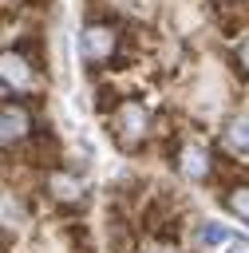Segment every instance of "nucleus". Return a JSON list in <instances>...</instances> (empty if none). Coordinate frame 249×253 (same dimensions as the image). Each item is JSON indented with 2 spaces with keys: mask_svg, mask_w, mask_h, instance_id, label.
Masks as SVG:
<instances>
[{
  "mask_svg": "<svg viewBox=\"0 0 249 253\" xmlns=\"http://www.w3.org/2000/svg\"><path fill=\"white\" fill-rule=\"evenodd\" d=\"M221 206H225L237 221L249 225V182H229V186L221 190Z\"/></svg>",
  "mask_w": 249,
  "mask_h": 253,
  "instance_id": "nucleus-9",
  "label": "nucleus"
},
{
  "mask_svg": "<svg viewBox=\"0 0 249 253\" xmlns=\"http://www.w3.org/2000/svg\"><path fill=\"white\" fill-rule=\"evenodd\" d=\"M178 170L190 178V182H206L213 178V154L202 146V142H186L178 150Z\"/></svg>",
  "mask_w": 249,
  "mask_h": 253,
  "instance_id": "nucleus-6",
  "label": "nucleus"
},
{
  "mask_svg": "<svg viewBox=\"0 0 249 253\" xmlns=\"http://www.w3.org/2000/svg\"><path fill=\"white\" fill-rule=\"evenodd\" d=\"M198 241L202 245H221V241H229V229L221 221H202L198 225Z\"/></svg>",
  "mask_w": 249,
  "mask_h": 253,
  "instance_id": "nucleus-10",
  "label": "nucleus"
},
{
  "mask_svg": "<svg viewBox=\"0 0 249 253\" xmlns=\"http://www.w3.org/2000/svg\"><path fill=\"white\" fill-rule=\"evenodd\" d=\"M79 59L99 71V67H126L130 59V40L119 32L115 20H87L79 32Z\"/></svg>",
  "mask_w": 249,
  "mask_h": 253,
  "instance_id": "nucleus-1",
  "label": "nucleus"
},
{
  "mask_svg": "<svg viewBox=\"0 0 249 253\" xmlns=\"http://www.w3.org/2000/svg\"><path fill=\"white\" fill-rule=\"evenodd\" d=\"M182 213H186V206H182L174 194H154V198L138 210V229H142L150 241H178V233H182Z\"/></svg>",
  "mask_w": 249,
  "mask_h": 253,
  "instance_id": "nucleus-2",
  "label": "nucleus"
},
{
  "mask_svg": "<svg viewBox=\"0 0 249 253\" xmlns=\"http://www.w3.org/2000/svg\"><path fill=\"white\" fill-rule=\"evenodd\" d=\"M221 150L237 162H249V115H229L221 126Z\"/></svg>",
  "mask_w": 249,
  "mask_h": 253,
  "instance_id": "nucleus-7",
  "label": "nucleus"
},
{
  "mask_svg": "<svg viewBox=\"0 0 249 253\" xmlns=\"http://www.w3.org/2000/svg\"><path fill=\"white\" fill-rule=\"evenodd\" d=\"M36 115H32V107L24 103V99H4V111H0V138H4V150H20L24 142H32L36 138Z\"/></svg>",
  "mask_w": 249,
  "mask_h": 253,
  "instance_id": "nucleus-4",
  "label": "nucleus"
},
{
  "mask_svg": "<svg viewBox=\"0 0 249 253\" xmlns=\"http://www.w3.org/2000/svg\"><path fill=\"white\" fill-rule=\"evenodd\" d=\"M0 71H4V91H12V83H16V87H24V83L32 79V71H36V67H32V63H28L16 47H8V51H4Z\"/></svg>",
  "mask_w": 249,
  "mask_h": 253,
  "instance_id": "nucleus-8",
  "label": "nucleus"
},
{
  "mask_svg": "<svg viewBox=\"0 0 249 253\" xmlns=\"http://www.w3.org/2000/svg\"><path fill=\"white\" fill-rule=\"evenodd\" d=\"M138 253H186V249H182L178 241H150V237H146V245H142Z\"/></svg>",
  "mask_w": 249,
  "mask_h": 253,
  "instance_id": "nucleus-13",
  "label": "nucleus"
},
{
  "mask_svg": "<svg viewBox=\"0 0 249 253\" xmlns=\"http://www.w3.org/2000/svg\"><path fill=\"white\" fill-rule=\"evenodd\" d=\"M150 111L142 107V99H123L111 115H107V130L123 150H138L150 138Z\"/></svg>",
  "mask_w": 249,
  "mask_h": 253,
  "instance_id": "nucleus-3",
  "label": "nucleus"
},
{
  "mask_svg": "<svg viewBox=\"0 0 249 253\" xmlns=\"http://www.w3.org/2000/svg\"><path fill=\"white\" fill-rule=\"evenodd\" d=\"M233 67H237L241 75H249V32L233 43Z\"/></svg>",
  "mask_w": 249,
  "mask_h": 253,
  "instance_id": "nucleus-12",
  "label": "nucleus"
},
{
  "mask_svg": "<svg viewBox=\"0 0 249 253\" xmlns=\"http://www.w3.org/2000/svg\"><path fill=\"white\" fill-rule=\"evenodd\" d=\"M43 190H47V198H51L59 210H83V206H87V190H83V182H79L75 174L59 170V166H51V170L43 174Z\"/></svg>",
  "mask_w": 249,
  "mask_h": 253,
  "instance_id": "nucleus-5",
  "label": "nucleus"
},
{
  "mask_svg": "<svg viewBox=\"0 0 249 253\" xmlns=\"http://www.w3.org/2000/svg\"><path fill=\"white\" fill-rule=\"evenodd\" d=\"M107 8H111L115 16H142L146 0H107Z\"/></svg>",
  "mask_w": 249,
  "mask_h": 253,
  "instance_id": "nucleus-11",
  "label": "nucleus"
}]
</instances>
